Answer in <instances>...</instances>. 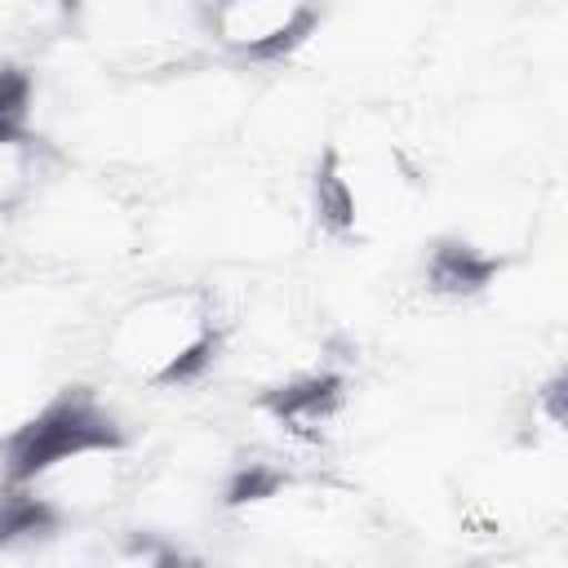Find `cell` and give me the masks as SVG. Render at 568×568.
I'll return each mask as SVG.
<instances>
[{
  "instance_id": "5",
  "label": "cell",
  "mask_w": 568,
  "mask_h": 568,
  "mask_svg": "<svg viewBox=\"0 0 568 568\" xmlns=\"http://www.w3.org/2000/svg\"><path fill=\"white\" fill-rule=\"evenodd\" d=\"M204 49L240 67H284L324 27V9L297 0H217L195 4Z\"/></svg>"
},
{
  "instance_id": "10",
  "label": "cell",
  "mask_w": 568,
  "mask_h": 568,
  "mask_svg": "<svg viewBox=\"0 0 568 568\" xmlns=\"http://www.w3.org/2000/svg\"><path fill=\"white\" fill-rule=\"evenodd\" d=\"M528 444L537 453H555L564 444V373L555 368L546 382L532 386L528 404Z\"/></svg>"
},
{
  "instance_id": "9",
  "label": "cell",
  "mask_w": 568,
  "mask_h": 568,
  "mask_svg": "<svg viewBox=\"0 0 568 568\" xmlns=\"http://www.w3.org/2000/svg\"><path fill=\"white\" fill-rule=\"evenodd\" d=\"M102 568H204L200 555H191L182 541H173L169 532H155V528H129L120 532L106 555H102Z\"/></svg>"
},
{
  "instance_id": "1",
  "label": "cell",
  "mask_w": 568,
  "mask_h": 568,
  "mask_svg": "<svg viewBox=\"0 0 568 568\" xmlns=\"http://www.w3.org/2000/svg\"><path fill=\"white\" fill-rule=\"evenodd\" d=\"M133 435L93 386L53 390L0 439V555L102 515L129 484Z\"/></svg>"
},
{
  "instance_id": "7",
  "label": "cell",
  "mask_w": 568,
  "mask_h": 568,
  "mask_svg": "<svg viewBox=\"0 0 568 568\" xmlns=\"http://www.w3.org/2000/svg\"><path fill=\"white\" fill-rule=\"evenodd\" d=\"M506 248L475 240V235H439L426 257H422V284L426 293L444 297V302H466L479 297L484 288L497 284V275L506 271Z\"/></svg>"
},
{
  "instance_id": "3",
  "label": "cell",
  "mask_w": 568,
  "mask_h": 568,
  "mask_svg": "<svg viewBox=\"0 0 568 568\" xmlns=\"http://www.w3.org/2000/svg\"><path fill=\"white\" fill-rule=\"evenodd\" d=\"M417 169L390 142H328L315 160L311 209L328 240L364 244L413 213Z\"/></svg>"
},
{
  "instance_id": "8",
  "label": "cell",
  "mask_w": 568,
  "mask_h": 568,
  "mask_svg": "<svg viewBox=\"0 0 568 568\" xmlns=\"http://www.w3.org/2000/svg\"><path fill=\"white\" fill-rule=\"evenodd\" d=\"M53 146L40 138L36 120H9L0 124V217L31 213V204L44 195L53 178Z\"/></svg>"
},
{
  "instance_id": "6",
  "label": "cell",
  "mask_w": 568,
  "mask_h": 568,
  "mask_svg": "<svg viewBox=\"0 0 568 568\" xmlns=\"http://www.w3.org/2000/svg\"><path fill=\"white\" fill-rule=\"evenodd\" d=\"M346 399H351V390L337 368H306V373H293V377L266 386L257 408L271 417V426H280L284 439H293L302 448H320L342 426Z\"/></svg>"
},
{
  "instance_id": "2",
  "label": "cell",
  "mask_w": 568,
  "mask_h": 568,
  "mask_svg": "<svg viewBox=\"0 0 568 568\" xmlns=\"http://www.w3.org/2000/svg\"><path fill=\"white\" fill-rule=\"evenodd\" d=\"M226 346V320L204 284H155L106 324V364L146 390L195 386Z\"/></svg>"
},
{
  "instance_id": "4",
  "label": "cell",
  "mask_w": 568,
  "mask_h": 568,
  "mask_svg": "<svg viewBox=\"0 0 568 568\" xmlns=\"http://www.w3.org/2000/svg\"><path fill=\"white\" fill-rule=\"evenodd\" d=\"M71 22L102 67L129 80H169L209 53L195 4H84L71 9Z\"/></svg>"
},
{
  "instance_id": "11",
  "label": "cell",
  "mask_w": 568,
  "mask_h": 568,
  "mask_svg": "<svg viewBox=\"0 0 568 568\" xmlns=\"http://www.w3.org/2000/svg\"><path fill=\"white\" fill-rule=\"evenodd\" d=\"M484 568H564V559H559V555H541V550H532V555H506V559H493V564H484Z\"/></svg>"
}]
</instances>
